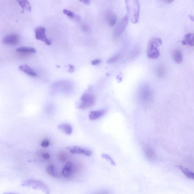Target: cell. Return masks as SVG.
<instances>
[{"label":"cell","mask_w":194,"mask_h":194,"mask_svg":"<svg viewBox=\"0 0 194 194\" xmlns=\"http://www.w3.org/2000/svg\"><path fill=\"white\" fill-rule=\"evenodd\" d=\"M128 15L131 21L136 24L139 20L140 7L139 1L136 0L126 1Z\"/></svg>","instance_id":"1"},{"label":"cell","mask_w":194,"mask_h":194,"mask_svg":"<svg viewBox=\"0 0 194 194\" xmlns=\"http://www.w3.org/2000/svg\"><path fill=\"white\" fill-rule=\"evenodd\" d=\"M24 187L30 188L34 190H40L46 194H50V190L47 185L39 180L30 178L25 180L21 184Z\"/></svg>","instance_id":"2"},{"label":"cell","mask_w":194,"mask_h":194,"mask_svg":"<svg viewBox=\"0 0 194 194\" xmlns=\"http://www.w3.org/2000/svg\"><path fill=\"white\" fill-rule=\"evenodd\" d=\"M162 44L159 38L154 37L149 40L148 44L147 55L148 57L151 59H155L160 56V52L158 47Z\"/></svg>","instance_id":"3"},{"label":"cell","mask_w":194,"mask_h":194,"mask_svg":"<svg viewBox=\"0 0 194 194\" xmlns=\"http://www.w3.org/2000/svg\"><path fill=\"white\" fill-rule=\"evenodd\" d=\"M96 102V97L94 95L90 93H85L81 96L78 108L81 110H84L91 107Z\"/></svg>","instance_id":"4"},{"label":"cell","mask_w":194,"mask_h":194,"mask_svg":"<svg viewBox=\"0 0 194 194\" xmlns=\"http://www.w3.org/2000/svg\"><path fill=\"white\" fill-rule=\"evenodd\" d=\"M140 99L144 104H148L151 101L152 93L151 88L147 84L141 86L139 92Z\"/></svg>","instance_id":"5"},{"label":"cell","mask_w":194,"mask_h":194,"mask_svg":"<svg viewBox=\"0 0 194 194\" xmlns=\"http://www.w3.org/2000/svg\"><path fill=\"white\" fill-rule=\"evenodd\" d=\"M35 38L37 40L43 41L47 45H50L51 41L46 36L45 27H37L35 29Z\"/></svg>","instance_id":"6"},{"label":"cell","mask_w":194,"mask_h":194,"mask_svg":"<svg viewBox=\"0 0 194 194\" xmlns=\"http://www.w3.org/2000/svg\"><path fill=\"white\" fill-rule=\"evenodd\" d=\"M128 22V18L127 16L123 18L114 32L113 35L115 38L118 37L122 34L127 26Z\"/></svg>","instance_id":"7"},{"label":"cell","mask_w":194,"mask_h":194,"mask_svg":"<svg viewBox=\"0 0 194 194\" xmlns=\"http://www.w3.org/2000/svg\"><path fill=\"white\" fill-rule=\"evenodd\" d=\"M67 149H68L71 153L73 154H81L88 157L90 156L92 154V151L78 146H71L67 147Z\"/></svg>","instance_id":"8"},{"label":"cell","mask_w":194,"mask_h":194,"mask_svg":"<svg viewBox=\"0 0 194 194\" xmlns=\"http://www.w3.org/2000/svg\"><path fill=\"white\" fill-rule=\"evenodd\" d=\"M19 41V36L16 34H10L6 35L2 40L4 44L11 45L17 44Z\"/></svg>","instance_id":"9"},{"label":"cell","mask_w":194,"mask_h":194,"mask_svg":"<svg viewBox=\"0 0 194 194\" xmlns=\"http://www.w3.org/2000/svg\"><path fill=\"white\" fill-rule=\"evenodd\" d=\"M74 170L73 163L70 161L66 163L63 168L61 173L63 176L67 178H70L72 176Z\"/></svg>","instance_id":"10"},{"label":"cell","mask_w":194,"mask_h":194,"mask_svg":"<svg viewBox=\"0 0 194 194\" xmlns=\"http://www.w3.org/2000/svg\"><path fill=\"white\" fill-rule=\"evenodd\" d=\"M144 154L149 161H154L156 159V155L154 151L150 146L144 145L143 147Z\"/></svg>","instance_id":"11"},{"label":"cell","mask_w":194,"mask_h":194,"mask_svg":"<svg viewBox=\"0 0 194 194\" xmlns=\"http://www.w3.org/2000/svg\"><path fill=\"white\" fill-rule=\"evenodd\" d=\"M19 69L20 71L24 72L29 76L36 77L37 75L36 72L27 64H21L19 66Z\"/></svg>","instance_id":"12"},{"label":"cell","mask_w":194,"mask_h":194,"mask_svg":"<svg viewBox=\"0 0 194 194\" xmlns=\"http://www.w3.org/2000/svg\"><path fill=\"white\" fill-rule=\"evenodd\" d=\"M105 110L92 111L89 115V118L91 120H95L104 116L105 113Z\"/></svg>","instance_id":"13"},{"label":"cell","mask_w":194,"mask_h":194,"mask_svg":"<svg viewBox=\"0 0 194 194\" xmlns=\"http://www.w3.org/2000/svg\"><path fill=\"white\" fill-rule=\"evenodd\" d=\"M183 45L194 46V33L187 34L182 41Z\"/></svg>","instance_id":"14"},{"label":"cell","mask_w":194,"mask_h":194,"mask_svg":"<svg viewBox=\"0 0 194 194\" xmlns=\"http://www.w3.org/2000/svg\"><path fill=\"white\" fill-rule=\"evenodd\" d=\"M58 128L68 135L71 134L73 132V128L70 124L67 123L60 124Z\"/></svg>","instance_id":"15"},{"label":"cell","mask_w":194,"mask_h":194,"mask_svg":"<svg viewBox=\"0 0 194 194\" xmlns=\"http://www.w3.org/2000/svg\"><path fill=\"white\" fill-rule=\"evenodd\" d=\"M172 58L175 62L178 64H181L183 61L182 53L179 49H175L172 52Z\"/></svg>","instance_id":"16"},{"label":"cell","mask_w":194,"mask_h":194,"mask_svg":"<svg viewBox=\"0 0 194 194\" xmlns=\"http://www.w3.org/2000/svg\"><path fill=\"white\" fill-rule=\"evenodd\" d=\"M107 21L109 25L112 26L116 24L117 17L116 15L112 12H108L107 15Z\"/></svg>","instance_id":"17"},{"label":"cell","mask_w":194,"mask_h":194,"mask_svg":"<svg viewBox=\"0 0 194 194\" xmlns=\"http://www.w3.org/2000/svg\"><path fill=\"white\" fill-rule=\"evenodd\" d=\"M178 168L187 178L194 180V172L182 166H178Z\"/></svg>","instance_id":"18"},{"label":"cell","mask_w":194,"mask_h":194,"mask_svg":"<svg viewBox=\"0 0 194 194\" xmlns=\"http://www.w3.org/2000/svg\"><path fill=\"white\" fill-rule=\"evenodd\" d=\"M47 173L54 178H57L58 174L57 172L56 168L53 164H50L47 167Z\"/></svg>","instance_id":"19"},{"label":"cell","mask_w":194,"mask_h":194,"mask_svg":"<svg viewBox=\"0 0 194 194\" xmlns=\"http://www.w3.org/2000/svg\"><path fill=\"white\" fill-rule=\"evenodd\" d=\"M16 50L18 52L23 53H33L36 52V49L32 47H19L17 48Z\"/></svg>","instance_id":"20"},{"label":"cell","mask_w":194,"mask_h":194,"mask_svg":"<svg viewBox=\"0 0 194 194\" xmlns=\"http://www.w3.org/2000/svg\"><path fill=\"white\" fill-rule=\"evenodd\" d=\"M17 2L23 10H25L29 12L31 11V7L28 1H18Z\"/></svg>","instance_id":"21"},{"label":"cell","mask_w":194,"mask_h":194,"mask_svg":"<svg viewBox=\"0 0 194 194\" xmlns=\"http://www.w3.org/2000/svg\"><path fill=\"white\" fill-rule=\"evenodd\" d=\"M63 13L64 14L67 15V16L71 18H74V19H78V16H76V15L73 12L71 11L70 10H68V9H64L63 11Z\"/></svg>","instance_id":"22"},{"label":"cell","mask_w":194,"mask_h":194,"mask_svg":"<svg viewBox=\"0 0 194 194\" xmlns=\"http://www.w3.org/2000/svg\"><path fill=\"white\" fill-rule=\"evenodd\" d=\"M102 158H105L107 161H109L112 165L115 166L116 165V163L110 155L107 154H102L101 155Z\"/></svg>","instance_id":"23"},{"label":"cell","mask_w":194,"mask_h":194,"mask_svg":"<svg viewBox=\"0 0 194 194\" xmlns=\"http://www.w3.org/2000/svg\"><path fill=\"white\" fill-rule=\"evenodd\" d=\"M121 54H119L116 55V56L112 57L110 59H109L108 61H107V62L109 63V64L115 62V61H118V60L121 57Z\"/></svg>","instance_id":"24"},{"label":"cell","mask_w":194,"mask_h":194,"mask_svg":"<svg viewBox=\"0 0 194 194\" xmlns=\"http://www.w3.org/2000/svg\"><path fill=\"white\" fill-rule=\"evenodd\" d=\"M90 194H111V192L110 190H104L98 191Z\"/></svg>","instance_id":"25"},{"label":"cell","mask_w":194,"mask_h":194,"mask_svg":"<svg viewBox=\"0 0 194 194\" xmlns=\"http://www.w3.org/2000/svg\"><path fill=\"white\" fill-rule=\"evenodd\" d=\"M50 144V142L49 140L44 139L43 140L41 143V146L42 147L44 148L48 147Z\"/></svg>","instance_id":"26"},{"label":"cell","mask_w":194,"mask_h":194,"mask_svg":"<svg viewBox=\"0 0 194 194\" xmlns=\"http://www.w3.org/2000/svg\"><path fill=\"white\" fill-rule=\"evenodd\" d=\"M158 73L159 76H162L164 73V69L162 67H159L158 68Z\"/></svg>","instance_id":"27"},{"label":"cell","mask_w":194,"mask_h":194,"mask_svg":"<svg viewBox=\"0 0 194 194\" xmlns=\"http://www.w3.org/2000/svg\"><path fill=\"white\" fill-rule=\"evenodd\" d=\"M82 29L83 31L88 33L91 31V28L89 26L86 25H84L82 26Z\"/></svg>","instance_id":"28"},{"label":"cell","mask_w":194,"mask_h":194,"mask_svg":"<svg viewBox=\"0 0 194 194\" xmlns=\"http://www.w3.org/2000/svg\"><path fill=\"white\" fill-rule=\"evenodd\" d=\"M101 61L100 59H96L93 60L92 61V64L93 65H96L100 64Z\"/></svg>","instance_id":"29"},{"label":"cell","mask_w":194,"mask_h":194,"mask_svg":"<svg viewBox=\"0 0 194 194\" xmlns=\"http://www.w3.org/2000/svg\"><path fill=\"white\" fill-rule=\"evenodd\" d=\"M42 156L45 159H49L50 158V154L49 153H47V152L43 154L42 155Z\"/></svg>","instance_id":"30"},{"label":"cell","mask_w":194,"mask_h":194,"mask_svg":"<svg viewBox=\"0 0 194 194\" xmlns=\"http://www.w3.org/2000/svg\"><path fill=\"white\" fill-rule=\"evenodd\" d=\"M68 66H69V70L68 71L71 73H73V72H74V67L73 65H70V64H69Z\"/></svg>","instance_id":"31"},{"label":"cell","mask_w":194,"mask_h":194,"mask_svg":"<svg viewBox=\"0 0 194 194\" xmlns=\"http://www.w3.org/2000/svg\"><path fill=\"white\" fill-rule=\"evenodd\" d=\"M80 2H82L83 4L87 5H89L90 4V1H88V0H83V1H80Z\"/></svg>","instance_id":"32"},{"label":"cell","mask_w":194,"mask_h":194,"mask_svg":"<svg viewBox=\"0 0 194 194\" xmlns=\"http://www.w3.org/2000/svg\"><path fill=\"white\" fill-rule=\"evenodd\" d=\"M60 159L61 161H64L66 160V158L65 156H64V155H61V156H60Z\"/></svg>","instance_id":"33"},{"label":"cell","mask_w":194,"mask_h":194,"mask_svg":"<svg viewBox=\"0 0 194 194\" xmlns=\"http://www.w3.org/2000/svg\"><path fill=\"white\" fill-rule=\"evenodd\" d=\"M189 17L190 18L191 20L194 22V16H192V15H189Z\"/></svg>","instance_id":"34"},{"label":"cell","mask_w":194,"mask_h":194,"mask_svg":"<svg viewBox=\"0 0 194 194\" xmlns=\"http://www.w3.org/2000/svg\"><path fill=\"white\" fill-rule=\"evenodd\" d=\"M4 194H18L17 193H12V192H5Z\"/></svg>","instance_id":"35"},{"label":"cell","mask_w":194,"mask_h":194,"mask_svg":"<svg viewBox=\"0 0 194 194\" xmlns=\"http://www.w3.org/2000/svg\"><path fill=\"white\" fill-rule=\"evenodd\" d=\"M166 2H167V3H168L169 4H170V3H171L172 2H173V1H166Z\"/></svg>","instance_id":"36"}]
</instances>
